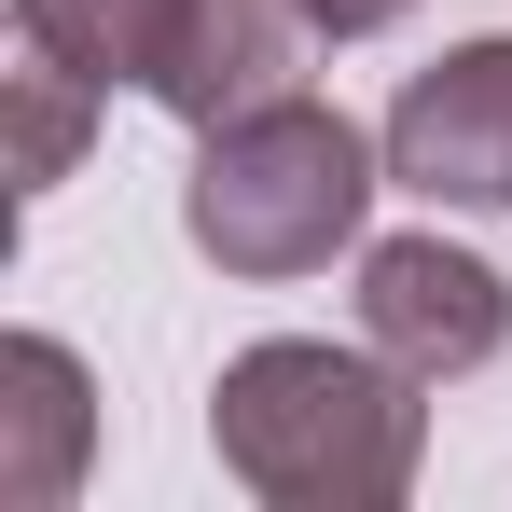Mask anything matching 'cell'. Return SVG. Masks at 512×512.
<instances>
[{
    "label": "cell",
    "mask_w": 512,
    "mask_h": 512,
    "mask_svg": "<svg viewBox=\"0 0 512 512\" xmlns=\"http://www.w3.org/2000/svg\"><path fill=\"white\" fill-rule=\"evenodd\" d=\"M208 443L263 512H402L429 471V374L360 333H263L208 388Z\"/></svg>",
    "instance_id": "obj_1"
},
{
    "label": "cell",
    "mask_w": 512,
    "mask_h": 512,
    "mask_svg": "<svg viewBox=\"0 0 512 512\" xmlns=\"http://www.w3.org/2000/svg\"><path fill=\"white\" fill-rule=\"evenodd\" d=\"M374 194H388V139L291 84V97H263V111H236V125L194 139L180 236L222 277H319L333 250H360Z\"/></svg>",
    "instance_id": "obj_2"
},
{
    "label": "cell",
    "mask_w": 512,
    "mask_h": 512,
    "mask_svg": "<svg viewBox=\"0 0 512 512\" xmlns=\"http://www.w3.org/2000/svg\"><path fill=\"white\" fill-rule=\"evenodd\" d=\"M388 180L429 208H512V28L443 42L416 84L388 97Z\"/></svg>",
    "instance_id": "obj_3"
},
{
    "label": "cell",
    "mask_w": 512,
    "mask_h": 512,
    "mask_svg": "<svg viewBox=\"0 0 512 512\" xmlns=\"http://www.w3.org/2000/svg\"><path fill=\"white\" fill-rule=\"evenodd\" d=\"M360 333L388 346L402 374L457 388V374H485L512 346V277L485 250H457L443 222H429V236H374V250H360Z\"/></svg>",
    "instance_id": "obj_4"
},
{
    "label": "cell",
    "mask_w": 512,
    "mask_h": 512,
    "mask_svg": "<svg viewBox=\"0 0 512 512\" xmlns=\"http://www.w3.org/2000/svg\"><path fill=\"white\" fill-rule=\"evenodd\" d=\"M305 56H319V14H305V0H180L167 70H153V111H180V125L208 139V125L263 111V97H291Z\"/></svg>",
    "instance_id": "obj_5"
},
{
    "label": "cell",
    "mask_w": 512,
    "mask_h": 512,
    "mask_svg": "<svg viewBox=\"0 0 512 512\" xmlns=\"http://www.w3.org/2000/svg\"><path fill=\"white\" fill-rule=\"evenodd\" d=\"M97 457V374L70 333L0 346V512H70Z\"/></svg>",
    "instance_id": "obj_6"
},
{
    "label": "cell",
    "mask_w": 512,
    "mask_h": 512,
    "mask_svg": "<svg viewBox=\"0 0 512 512\" xmlns=\"http://www.w3.org/2000/svg\"><path fill=\"white\" fill-rule=\"evenodd\" d=\"M167 28H180V0H14V42H28V56H56V70H84L97 97H111V84L153 97Z\"/></svg>",
    "instance_id": "obj_7"
},
{
    "label": "cell",
    "mask_w": 512,
    "mask_h": 512,
    "mask_svg": "<svg viewBox=\"0 0 512 512\" xmlns=\"http://www.w3.org/2000/svg\"><path fill=\"white\" fill-rule=\"evenodd\" d=\"M14 194H56V180L84 167V139H97V84L84 70H56V56H28L14 42Z\"/></svg>",
    "instance_id": "obj_8"
},
{
    "label": "cell",
    "mask_w": 512,
    "mask_h": 512,
    "mask_svg": "<svg viewBox=\"0 0 512 512\" xmlns=\"http://www.w3.org/2000/svg\"><path fill=\"white\" fill-rule=\"evenodd\" d=\"M305 14H319V42H374V28H402L416 0H305Z\"/></svg>",
    "instance_id": "obj_9"
}]
</instances>
